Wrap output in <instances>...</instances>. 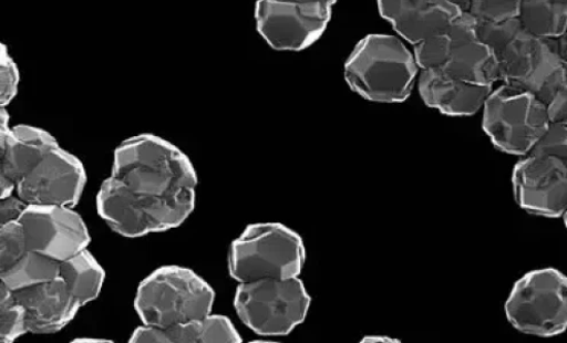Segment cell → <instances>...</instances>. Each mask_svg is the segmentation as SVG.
I'll return each mask as SVG.
<instances>
[{
  "mask_svg": "<svg viewBox=\"0 0 567 343\" xmlns=\"http://www.w3.org/2000/svg\"><path fill=\"white\" fill-rule=\"evenodd\" d=\"M197 181L193 163L179 148L141 134L116 148L104 184L124 205L141 238L182 226L195 209Z\"/></svg>",
  "mask_w": 567,
  "mask_h": 343,
  "instance_id": "6da1fadb",
  "label": "cell"
},
{
  "mask_svg": "<svg viewBox=\"0 0 567 343\" xmlns=\"http://www.w3.org/2000/svg\"><path fill=\"white\" fill-rule=\"evenodd\" d=\"M414 54L388 34H370L360 41L346 62L348 85L361 97L379 103L406 101L419 74Z\"/></svg>",
  "mask_w": 567,
  "mask_h": 343,
  "instance_id": "7a4b0ae2",
  "label": "cell"
},
{
  "mask_svg": "<svg viewBox=\"0 0 567 343\" xmlns=\"http://www.w3.org/2000/svg\"><path fill=\"white\" fill-rule=\"evenodd\" d=\"M307 261L302 237L278 222L255 224L231 243L229 277L239 284L298 278Z\"/></svg>",
  "mask_w": 567,
  "mask_h": 343,
  "instance_id": "3957f363",
  "label": "cell"
},
{
  "mask_svg": "<svg viewBox=\"0 0 567 343\" xmlns=\"http://www.w3.org/2000/svg\"><path fill=\"white\" fill-rule=\"evenodd\" d=\"M215 291L193 270L165 266L140 285L135 309L143 325L171 328L213 314Z\"/></svg>",
  "mask_w": 567,
  "mask_h": 343,
  "instance_id": "277c9868",
  "label": "cell"
},
{
  "mask_svg": "<svg viewBox=\"0 0 567 343\" xmlns=\"http://www.w3.org/2000/svg\"><path fill=\"white\" fill-rule=\"evenodd\" d=\"M483 110V129L494 147L519 157L530 153L551 122L545 102L507 84L491 92Z\"/></svg>",
  "mask_w": 567,
  "mask_h": 343,
  "instance_id": "5b68a950",
  "label": "cell"
},
{
  "mask_svg": "<svg viewBox=\"0 0 567 343\" xmlns=\"http://www.w3.org/2000/svg\"><path fill=\"white\" fill-rule=\"evenodd\" d=\"M311 297L298 278L266 279L238 287L235 308L239 319L261 336H285L302 324Z\"/></svg>",
  "mask_w": 567,
  "mask_h": 343,
  "instance_id": "8992f818",
  "label": "cell"
},
{
  "mask_svg": "<svg viewBox=\"0 0 567 343\" xmlns=\"http://www.w3.org/2000/svg\"><path fill=\"white\" fill-rule=\"evenodd\" d=\"M519 332L553 337L567 330V278L554 268L532 270L513 288L505 306Z\"/></svg>",
  "mask_w": 567,
  "mask_h": 343,
  "instance_id": "52a82bcc",
  "label": "cell"
},
{
  "mask_svg": "<svg viewBox=\"0 0 567 343\" xmlns=\"http://www.w3.org/2000/svg\"><path fill=\"white\" fill-rule=\"evenodd\" d=\"M499 81L535 94L547 106L567 82L558 40H542L525 30L498 56Z\"/></svg>",
  "mask_w": 567,
  "mask_h": 343,
  "instance_id": "ba28073f",
  "label": "cell"
},
{
  "mask_svg": "<svg viewBox=\"0 0 567 343\" xmlns=\"http://www.w3.org/2000/svg\"><path fill=\"white\" fill-rule=\"evenodd\" d=\"M332 7L257 0L255 18L261 38L278 51H303L316 44L327 30Z\"/></svg>",
  "mask_w": 567,
  "mask_h": 343,
  "instance_id": "9c48e42d",
  "label": "cell"
},
{
  "mask_svg": "<svg viewBox=\"0 0 567 343\" xmlns=\"http://www.w3.org/2000/svg\"><path fill=\"white\" fill-rule=\"evenodd\" d=\"M20 221L28 251L59 262L87 249L91 243L83 218L69 206L28 205Z\"/></svg>",
  "mask_w": 567,
  "mask_h": 343,
  "instance_id": "30bf717a",
  "label": "cell"
},
{
  "mask_svg": "<svg viewBox=\"0 0 567 343\" xmlns=\"http://www.w3.org/2000/svg\"><path fill=\"white\" fill-rule=\"evenodd\" d=\"M514 195L520 209L544 218H561L567 209V167L561 159L528 154L513 170Z\"/></svg>",
  "mask_w": 567,
  "mask_h": 343,
  "instance_id": "8fae6325",
  "label": "cell"
},
{
  "mask_svg": "<svg viewBox=\"0 0 567 343\" xmlns=\"http://www.w3.org/2000/svg\"><path fill=\"white\" fill-rule=\"evenodd\" d=\"M83 163L60 146L52 149L17 186L18 196L29 205L74 208L84 193Z\"/></svg>",
  "mask_w": 567,
  "mask_h": 343,
  "instance_id": "7c38bea8",
  "label": "cell"
},
{
  "mask_svg": "<svg viewBox=\"0 0 567 343\" xmlns=\"http://www.w3.org/2000/svg\"><path fill=\"white\" fill-rule=\"evenodd\" d=\"M60 146L55 137L35 126H10V114L0 111V177L18 183L52 149Z\"/></svg>",
  "mask_w": 567,
  "mask_h": 343,
  "instance_id": "4fadbf2b",
  "label": "cell"
},
{
  "mask_svg": "<svg viewBox=\"0 0 567 343\" xmlns=\"http://www.w3.org/2000/svg\"><path fill=\"white\" fill-rule=\"evenodd\" d=\"M14 295L24 308L28 332L32 334L60 332L82 308L61 278L17 291Z\"/></svg>",
  "mask_w": 567,
  "mask_h": 343,
  "instance_id": "5bb4252c",
  "label": "cell"
},
{
  "mask_svg": "<svg viewBox=\"0 0 567 343\" xmlns=\"http://www.w3.org/2000/svg\"><path fill=\"white\" fill-rule=\"evenodd\" d=\"M420 95L430 108L452 117L473 116L483 110L493 86L461 81L442 69L421 71Z\"/></svg>",
  "mask_w": 567,
  "mask_h": 343,
  "instance_id": "9a60e30c",
  "label": "cell"
},
{
  "mask_svg": "<svg viewBox=\"0 0 567 343\" xmlns=\"http://www.w3.org/2000/svg\"><path fill=\"white\" fill-rule=\"evenodd\" d=\"M131 343H240L243 337L229 319L208 315L171 328L140 326L133 331Z\"/></svg>",
  "mask_w": 567,
  "mask_h": 343,
  "instance_id": "2e32d148",
  "label": "cell"
},
{
  "mask_svg": "<svg viewBox=\"0 0 567 343\" xmlns=\"http://www.w3.org/2000/svg\"><path fill=\"white\" fill-rule=\"evenodd\" d=\"M442 71L455 79L477 85L493 86L499 81L498 60L494 52L480 40L454 46Z\"/></svg>",
  "mask_w": 567,
  "mask_h": 343,
  "instance_id": "e0dca14e",
  "label": "cell"
},
{
  "mask_svg": "<svg viewBox=\"0 0 567 343\" xmlns=\"http://www.w3.org/2000/svg\"><path fill=\"white\" fill-rule=\"evenodd\" d=\"M462 12L451 0H442L400 17L391 24L399 37L416 45L446 31Z\"/></svg>",
  "mask_w": 567,
  "mask_h": 343,
  "instance_id": "ac0fdd59",
  "label": "cell"
},
{
  "mask_svg": "<svg viewBox=\"0 0 567 343\" xmlns=\"http://www.w3.org/2000/svg\"><path fill=\"white\" fill-rule=\"evenodd\" d=\"M60 278L82 306L94 301L102 292L106 272L93 254L83 250L60 262Z\"/></svg>",
  "mask_w": 567,
  "mask_h": 343,
  "instance_id": "d6986e66",
  "label": "cell"
},
{
  "mask_svg": "<svg viewBox=\"0 0 567 343\" xmlns=\"http://www.w3.org/2000/svg\"><path fill=\"white\" fill-rule=\"evenodd\" d=\"M523 29L542 40H558L567 31V0H522Z\"/></svg>",
  "mask_w": 567,
  "mask_h": 343,
  "instance_id": "ffe728a7",
  "label": "cell"
},
{
  "mask_svg": "<svg viewBox=\"0 0 567 343\" xmlns=\"http://www.w3.org/2000/svg\"><path fill=\"white\" fill-rule=\"evenodd\" d=\"M60 278V262L41 253L28 251L19 261L0 270V283L17 292Z\"/></svg>",
  "mask_w": 567,
  "mask_h": 343,
  "instance_id": "44dd1931",
  "label": "cell"
},
{
  "mask_svg": "<svg viewBox=\"0 0 567 343\" xmlns=\"http://www.w3.org/2000/svg\"><path fill=\"white\" fill-rule=\"evenodd\" d=\"M28 332L23 305L14 292L0 283V342L12 343Z\"/></svg>",
  "mask_w": 567,
  "mask_h": 343,
  "instance_id": "7402d4cb",
  "label": "cell"
},
{
  "mask_svg": "<svg viewBox=\"0 0 567 343\" xmlns=\"http://www.w3.org/2000/svg\"><path fill=\"white\" fill-rule=\"evenodd\" d=\"M523 31L519 19L504 22L480 21L478 40L488 46L498 60V56L505 52Z\"/></svg>",
  "mask_w": 567,
  "mask_h": 343,
  "instance_id": "603a6c76",
  "label": "cell"
},
{
  "mask_svg": "<svg viewBox=\"0 0 567 343\" xmlns=\"http://www.w3.org/2000/svg\"><path fill=\"white\" fill-rule=\"evenodd\" d=\"M452 42L447 30L415 45L414 56L421 71L442 69L450 60Z\"/></svg>",
  "mask_w": 567,
  "mask_h": 343,
  "instance_id": "cb8c5ba5",
  "label": "cell"
},
{
  "mask_svg": "<svg viewBox=\"0 0 567 343\" xmlns=\"http://www.w3.org/2000/svg\"><path fill=\"white\" fill-rule=\"evenodd\" d=\"M28 252L21 221L0 225V270H6Z\"/></svg>",
  "mask_w": 567,
  "mask_h": 343,
  "instance_id": "d4e9b609",
  "label": "cell"
},
{
  "mask_svg": "<svg viewBox=\"0 0 567 343\" xmlns=\"http://www.w3.org/2000/svg\"><path fill=\"white\" fill-rule=\"evenodd\" d=\"M522 0H473L470 12L480 21L504 22L518 19Z\"/></svg>",
  "mask_w": 567,
  "mask_h": 343,
  "instance_id": "484cf974",
  "label": "cell"
},
{
  "mask_svg": "<svg viewBox=\"0 0 567 343\" xmlns=\"http://www.w3.org/2000/svg\"><path fill=\"white\" fill-rule=\"evenodd\" d=\"M529 154L556 157L567 162V126L550 122L540 141Z\"/></svg>",
  "mask_w": 567,
  "mask_h": 343,
  "instance_id": "4316f807",
  "label": "cell"
},
{
  "mask_svg": "<svg viewBox=\"0 0 567 343\" xmlns=\"http://www.w3.org/2000/svg\"><path fill=\"white\" fill-rule=\"evenodd\" d=\"M19 83V67L3 44L0 51V106L2 108L9 106L17 96Z\"/></svg>",
  "mask_w": 567,
  "mask_h": 343,
  "instance_id": "83f0119b",
  "label": "cell"
},
{
  "mask_svg": "<svg viewBox=\"0 0 567 343\" xmlns=\"http://www.w3.org/2000/svg\"><path fill=\"white\" fill-rule=\"evenodd\" d=\"M441 0H378L382 18L392 23L400 17Z\"/></svg>",
  "mask_w": 567,
  "mask_h": 343,
  "instance_id": "f1b7e54d",
  "label": "cell"
},
{
  "mask_svg": "<svg viewBox=\"0 0 567 343\" xmlns=\"http://www.w3.org/2000/svg\"><path fill=\"white\" fill-rule=\"evenodd\" d=\"M28 205L19 196H10L0 199V225H6L13 221H20L25 212Z\"/></svg>",
  "mask_w": 567,
  "mask_h": 343,
  "instance_id": "f546056e",
  "label": "cell"
},
{
  "mask_svg": "<svg viewBox=\"0 0 567 343\" xmlns=\"http://www.w3.org/2000/svg\"><path fill=\"white\" fill-rule=\"evenodd\" d=\"M548 111L551 122L567 126V82L550 102Z\"/></svg>",
  "mask_w": 567,
  "mask_h": 343,
  "instance_id": "4dcf8cb0",
  "label": "cell"
},
{
  "mask_svg": "<svg viewBox=\"0 0 567 343\" xmlns=\"http://www.w3.org/2000/svg\"><path fill=\"white\" fill-rule=\"evenodd\" d=\"M279 2H290V3H299V4L322 3V4L333 7L337 4L338 0H279Z\"/></svg>",
  "mask_w": 567,
  "mask_h": 343,
  "instance_id": "1f68e13d",
  "label": "cell"
},
{
  "mask_svg": "<svg viewBox=\"0 0 567 343\" xmlns=\"http://www.w3.org/2000/svg\"><path fill=\"white\" fill-rule=\"evenodd\" d=\"M558 48L561 60L565 63L567 69V31L563 34L560 39H558Z\"/></svg>",
  "mask_w": 567,
  "mask_h": 343,
  "instance_id": "d6a6232c",
  "label": "cell"
},
{
  "mask_svg": "<svg viewBox=\"0 0 567 343\" xmlns=\"http://www.w3.org/2000/svg\"><path fill=\"white\" fill-rule=\"evenodd\" d=\"M361 342H398V340H394L392 337H389V336H383V335H369V336H364Z\"/></svg>",
  "mask_w": 567,
  "mask_h": 343,
  "instance_id": "836d02e7",
  "label": "cell"
},
{
  "mask_svg": "<svg viewBox=\"0 0 567 343\" xmlns=\"http://www.w3.org/2000/svg\"><path fill=\"white\" fill-rule=\"evenodd\" d=\"M462 11H470L473 0H451Z\"/></svg>",
  "mask_w": 567,
  "mask_h": 343,
  "instance_id": "e575fe53",
  "label": "cell"
},
{
  "mask_svg": "<svg viewBox=\"0 0 567 343\" xmlns=\"http://www.w3.org/2000/svg\"><path fill=\"white\" fill-rule=\"evenodd\" d=\"M74 342H110V341L102 340V339L94 340V339H87V337H80V339L74 340Z\"/></svg>",
  "mask_w": 567,
  "mask_h": 343,
  "instance_id": "d590c367",
  "label": "cell"
},
{
  "mask_svg": "<svg viewBox=\"0 0 567 343\" xmlns=\"http://www.w3.org/2000/svg\"><path fill=\"white\" fill-rule=\"evenodd\" d=\"M561 218L564 219V224H565V227L567 229V209L565 210V212H564Z\"/></svg>",
  "mask_w": 567,
  "mask_h": 343,
  "instance_id": "8d00e7d4",
  "label": "cell"
},
{
  "mask_svg": "<svg viewBox=\"0 0 567 343\" xmlns=\"http://www.w3.org/2000/svg\"><path fill=\"white\" fill-rule=\"evenodd\" d=\"M565 163H566V167H567V162H565Z\"/></svg>",
  "mask_w": 567,
  "mask_h": 343,
  "instance_id": "74e56055",
  "label": "cell"
}]
</instances>
